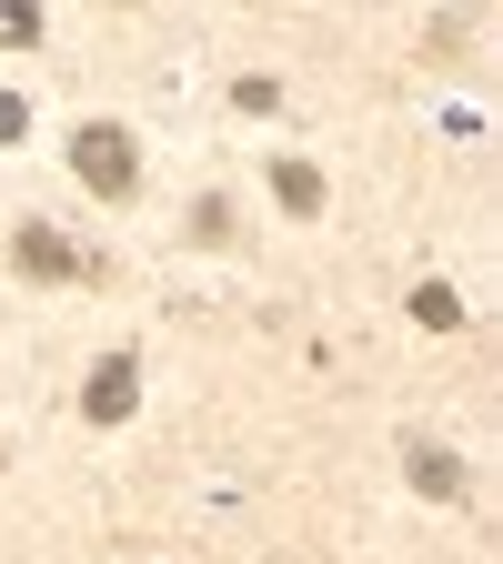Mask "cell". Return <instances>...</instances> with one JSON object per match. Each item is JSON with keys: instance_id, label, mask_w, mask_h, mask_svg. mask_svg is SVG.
Returning <instances> with one entry per match:
<instances>
[{"instance_id": "7", "label": "cell", "mask_w": 503, "mask_h": 564, "mask_svg": "<svg viewBox=\"0 0 503 564\" xmlns=\"http://www.w3.org/2000/svg\"><path fill=\"white\" fill-rule=\"evenodd\" d=\"M0 41H41V11H31V0H0Z\"/></svg>"}, {"instance_id": "1", "label": "cell", "mask_w": 503, "mask_h": 564, "mask_svg": "<svg viewBox=\"0 0 503 564\" xmlns=\"http://www.w3.org/2000/svg\"><path fill=\"white\" fill-rule=\"evenodd\" d=\"M70 172H81L101 202H131L141 152H131V131H121V121H81V141H70Z\"/></svg>"}, {"instance_id": "3", "label": "cell", "mask_w": 503, "mask_h": 564, "mask_svg": "<svg viewBox=\"0 0 503 564\" xmlns=\"http://www.w3.org/2000/svg\"><path fill=\"white\" fill-rule=\"evenodd\" d=\"M21 272H41V282H81V252H70L51 223H21Z\"/></svg>"}, {"instance_id": "4", "label": "cell", "mask_w": 503, "mask_h": 564, "mask_svg": "<svg viewBox=\"0 0 503 564\" xmlns=\"http://www.w3.org/2000/svg\"><path fill=\"white\" fill-rule=\"evenodd\" d=\"M403 474H413V494H434V505H453V494H463V464H453L444 444H413Z\"/></svg>"}, {"instance_id": "6", "label": "cell", "mask_w": 503, "mask_h": 564, "mask_svg": "<svg viewBox=\"0 0 503 564\" xmlns=\"http://www.w3.org/2000/svg\"><path fill=\"white\" fill-rule=\"evenodd\" d=\"M413 323H434V333H453V323H463V303L444 293V282H423V293H413Z\"/></svg>"}, {"instance_id": "2", "label": "cell", "mask_w": 503, "mask_h": 564, "mask_svg": "<svg viewBox=\"0 0 503 564\" xmlns=\"http://www.w3.org/2000/svg\"><path fill=\"white\" fill-rule=\"evenodd\" d=\"M131 403H141V364H131V352H111V364L81 383V413H91V423H121Z\"/></svg>"}, {"instance_id": "5", "label": "cell", "mask_w": 503, "mask_h": 564, "mask_svg": "<svg viewBox=\"0 0 503 564\" xmlns=\"http://www.w3.org/2000/svg\"><path fill=\"white\" fill-rule=\"evenodd\" d=\"M272 192H282V212H322V172H313V162H282Z\"/></svg>"}, {"instance_id": "8", "label": "cell", "mask_w": 503, "mask_h": 564, "mask_svg": "<svg viewBox=\"0 0 503 564\" xmlns=\"http://www.w3.org/2000/svg\"><path fill=\"white\" fill-rule=\"evenodd\" d=\"M21 131H31V111H21L11 91H0V141H21Z\"/></svg>"}]
</instances>
